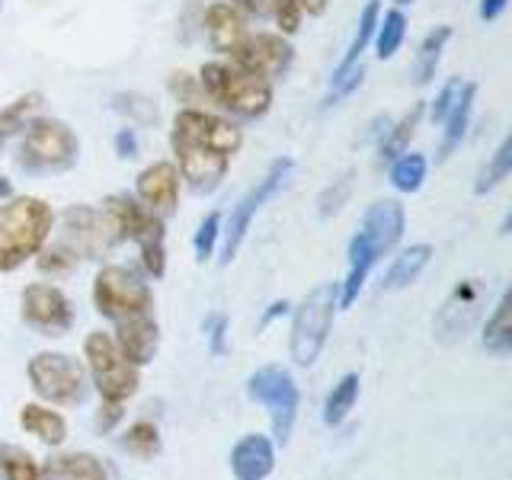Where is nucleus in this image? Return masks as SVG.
I'll return each mask as SVG.
<instances>
[{"mask_svg":"<svg viewBox=\"0 0 512 480\" xmlns=\"http://www.w3.org/2000/svg\"><path fill=\"white\" fill-rule=\"evenodd\" d=\"M52 224L55 212L48 202L36 196H10L0 208V272H13L32 260L45 247Z\"/></svg>","mask_w":512,"mask_h":480,"instance_id":"1","label":"nucleus"},{"mask_svg":"<svg viewBox=\"0 0 512 480\" xmlns=\"http://www.w3.org/2000/svg\"><path fill=\"white\" fill-rule=\"evenodd\" d=\"M199 87L212 103L240 119H260L272 106V84L228 61H208L199 74Z\"/></svg>","mask_w":512,"mask_h":480,"instance_id":"2","label":"nucleus"},{"mask_svg":"<svg viewBox=\"0 0 512 480\" xmlns=\"http://www.w3.org/2000/svg\"><path fill=\"white\" fill-rule=\"evenodd\" d=\"M80 141L68 122L36 116L23 128L16 164L26 173H64L77 164Z\"/></svg>","mask_w":512,"mask_h":480,"instance_id":"3","label":"nucleus"},{"mask_svg":"<svg viewBox=\"0 0 512 480\" xmlns=\"http://www.w3.org/2000/svg\"><path fill=\"white\" fill-rule=\"evenodd\" d=\"M336 308H340V282H320L317 288H311L308 298L298 304L295 320H292V343H288L295 365L308 368L317 362L320 349L327 346Z\"/></svg>","mask_w":512,"mask_h":480,"instance_id":"4","label":"nucleus"},{"mask_svg":"<svg viewBox=\"0 0 512 480\" xmlns=\"http://www.w3.org/2000/svg\"><path fill=\"white\" fill-rule=\"evenodd\" d=\"M109 218L116 221L122 240H135L141 250V263L151 272L154 279H160L167 272V247H164V218H157L148 212L138 199H132L128 192H112L103 202Z\"/></svg>","mask_w":512,"mask_h":480,"instance_id":"5","label":"nucleus"},{"mask_svg":"<svg viewBox=\"0 0 512 480\" xmlns=\"http://www.w3.org/2000/svg\"><path fill=\"white\" fill-rule=\"evenodd\" d=\"M29 384L42 400L58 407H77L87 400V372L68 352H39L29 359Z\"/></svg>","mask_w":512,"mask_h":480,"instance_id":"6","label":"nucleus"},{"mask_svg":"<svg viewBox=\"0 0 512 480\" xmlns=\"http://www.w3.org/2000/svg\"><path fill=\"white\" fill-rule=\"evenodd\" d=\"M93 304L109 320L141 317L154 311V295L148 282H141L125 266H103L93 279Z\"/></svg>","mask_w":512,"mask_h":480,"instance_id":"7","label":"nucleus"},{"mask_svg":"<svg viewBox=\"0 0 512 480\" xmlns=\"http://www.w3.org/2000/svg\"><path fill=\"white\" fill-rule=\"evenodd\" d=\"M119 240H122L119 228H116V221L109 218L106 208H93V205L64 208L58 244H64L74 256H84V260H103L106 253H112V247H116Z\"/></svg>","mask_w":512,"mask_h":480,"instance_id":"8","label":"nucleus"},{"mask_svg":"<svg viewBox=\"0 0 512 480\" xmlns=\"http://www.w3.org/2000/svg\"><path fill=\"white\" fill-rule=\"evenodd\" d=\"M84 359L90 368V378L103 400H119L125 404L138 391V368L122 359V352L112 343V336L103 330H93L84 340Z\"/></svg>","mask_w":512,"mask_h":480,"instance_id":"9","label":"nucleus"},{"mask_svg":"<svg viewBox=\"0 0 512 480\" xmlns=\"http://www.w3.org/2000/svg\"><path fill=\"white\" fill-rule=\"evenodd\" d=\"M247 394H250V400H260V404L269 410L276 439L288 442L292 426H295V416H298V400H301L295 378L279 365H266V368H260V372L250 375Z\"/></svg>","mask_w":512,"mask_h":480,"instance_id":"10","label":"nucleus"},{"mask_svg":"<svg viewBox=\"0 0 512 480\" xmlns=\"http://www.w3.org/2000/svg\"><path fill=\"white\" fill-rule=\"evenodd\" d=\"M292 167H295V160H292V157L272 160V167L266 170L263 180H256V186L247 189V196L231 208L228 224H224V231H221V237H224V250H221L224 256H221V260H224V263H231L234 256H237V250L244 247V237H247V231H250V224H253L256 212H260V208H263L272 196H276L279 186L285 183V176L292 173Z\"/></svg>","mask_w":512,"mask_h":480,"instance_id":"11","label":"nucleus"},{"mask_svg":"<svg viewBox=\"0 0 512 480\" xmlns=\"http://www.w3.org/2000/svg\"><path fill=\"white\" fill-rule=\"evenodd\" d=\"M20 314L39 336H64L74 327V304L58 285L32 282L20 295Z\"/></svg>","mask_w":512,"mask_h":480,"instance_id":"12","label":"nucleus"},{"mask_svg":"<svg viewBox=\"0 0 512 480\" xmlns=\"http://www.w3.org/2000/svg\"><path fill=\"white\" fill-rule=\"evenodd\" d=\"M170 141H196L224 157H234L240 151V144H244V135H240V128L228 119H218L199 106H183L173 119Z\"/></svg>","mask_w":512,"mask_h":480,"instance_id":"13","label":"nucleus"},{"mask_svg":"<svg viewBox=\"0 0 512 480\" xmlns=\"http://www.w3.org/2000/svg\"><path fill=\"white\" fill-rule=\"evenodd\" d=\"M292 45L279 32H247V39L231 52V64L263 80H279L292 68Z\"/></svg>","mask_w":512,"mask_h":480,"instance_id":"14","label":"nucleus"},{"mask_svg":"<svg viewBox=\"0 0 512 480\" xmlns=\"http://www.w3.org/2000/svg\"><path fill=\"white\" fill-rule=\"evenodd\" d=\"M480 295H484V285L477 279H461L455 292L445 298L436 320H432V330H436V340L442 346H455L468 336L480 308Z\"/></svg>","mask_w":512,"mask_h":480,"instance_id":"15","label":"nucleus"},{"mask_svg":"<svg viewBox=\"0 0 512 480\" xmlns=\"http://www.w3.org/2000/svg\"><path fill=\"white\" fill-rule=\"evenodd\" d=\"M173 154H176V170H180V180L189 183V189L196 192H215L221 180L228 176L231 157H224L205 144L196 141H170Z\"/></svg>","mask_w":512,"mask_h":480,"instance_id":"16","label":"nucleus"},{"mask_svg":"<svg viewBox=\"0 0 512 480\" xmlns=\"http://www.w3.org/2000/svg\"><path fill=\"white\" fill-rule=\"evenodd\" d=\"M138 202L157 218H170L180 202V170L176 164H151L138 173Z\"/></svg>","mask_w":512,"mask_h":480,"instance_id":"17","label":"nucleus"},{"mask_svg":"<svg viewBox=\"0 0 512 480\" xmlns=\"http://www.w3.org/2000/svg\"><path fill=\"white\" fill-rule=\"evenodd\" d=\"M112 343H116V349L122 352V359H128L135 368H141L157 356L160 327L151 314L125 317V320H116V336H112Z\"/></svg>","mask_w":512,"mask_h":480,"instance_id":"18","label":"nucleus"},{"mask_svg":"<svg viewBox=\"0 0 512 480\" xmlns=\"http://www.w3.org/2000/svg\"><path fill=\"white\" fill-rule=\"evenodd\" d=\"M404 224H407L404 205L394 202V199H381V202H372L365 208L359 234L378 250V256H384L388 250L397 247L400 237H404Z\"/></svg>","mask_w":512,"mask_h":480,"instance_id":"19","label":"nucleus"},{"mask_svg":"<svg viewBox=\"0 0 512 480\" xmlns=\"http://www.w3.org/2000/svg\"><path fill=\"white\" fill-rule=\"evenodd\" d=\"M202 29H205L208 42H212V48L221 55H231L250 32L247 20H244V10H237L234 4H228V0H215L212 7H205Z\"/></svg>","mask_w":512,"mask_h":480,"instance_id":"20","label":"nucleus"},{"mask_svg":"<svg viewBox=\"0 0 512 480\" xmlns=\"http://www.w3.org/2000/svg\"><path fill=\"white\" fill-rule=\"evenodd\" d=\"M276 468V448L266 436H244L231 448V471L237 480H266Z\"/></svg>","mask_w":512,"mask_h":480,"instance_id":"21","label":"nucleus"},{"mask_svg":"<svg viewBox=\"0 0 512 480\" xmlns=\"http://www.w3.org/2000/svg\"><path fill=\"white\" fill-rule=\"evenodd\" d=\"M42 480H109V471L90 452H61L42 464Z\"/></svg>","mask_w":512,"mask_h":480,"instance_id":"22","label":"nucleus"},{"mask_svg":"<svg viewBox=\"0 0 512 480\" xmlns=\"http://www.w3.org/2000/svg\"><path fill=\"white\" fill-rule=\"evenodd\" d=\"M429 260H432V247L429 244H413V247H407L400 256H394L391 269L384 272L381 292H404V288H410L416 279L423 276V269L429 266Z\"/></svg>","mask_w":512,"mask_h":480,"instance_id":"23","label":"nucleus"},{"mask_svg":"<svg viewBox=\"0 0 512 480\" xmlns=\"http://www.w3.org/2000/svg\"><path fill=\"white\" fill-rule=\"evenodd\" d=\"M474 96H477V87L468 84L464 80V87H461V96H458V103L455 109L445 116V132H442V144H439V160H448L458 148H461V141L464 135H468V125H471V112H474Z\"/></svg>","mask_w":512,"mask_h":480,"instance_id":"24","label":"nucleus"},{"mask_svg":"<svg viewBox=\"0 0 512 480\" xmlns=\"http://www.w3.org/2000/svg\"><path fill=\"white\" fill-rule=\"evenodd\" d=\"M20 426L45 445H61L68 439V423H64V416L55 413L52 407H42V404H26L20 410Z\"/></svg>","mask_w":512,"mask_h":480,"instance_id":"25","label":"nucleus"},{"mask_svg":"<svg viewBox=\"0 0 512 480\" xmlns=\"http://www.w3.org/2000/svg\"><path fill=\"white\" fill-rule=\"evenodd\" d=\"M448 39H452V26H436L432 32H426V39L420 42V52H416L413 64H410V77L413 84L426 87L432 77L439 71V61H442V52Z\"/></svg>","mask_w":512,"mask_h":480,"instance_id":"26","label":"nucleus"},{"mask_svg":"<svg viewBox=\"0 0 512 480\" xmlns=\"http://www.w3.org/2000/svg\"><path fill=\"white\" fill-rule=\"evenodd\" d=\"M42 100H45V96L32 90V93L16 96L7 109H0V148H4V141H10L13 135H20L23 128L39 116Z\"/></svg>","mask_w":512,"mask_h":480,"instance_id":"27","label":"nucleus"},{"mask_svg":"<svg viewBox=\"0 0 512 480\" xmlns=\"http://www.w3.org/2000/svg\"><path fill=\"white\" fill-rule=\"evenodd\" d=\"M378 20H381V7H378V0H368V4L362 7V13H359L356 36H352V42H349V48H346V55H343V61L333 68V74H343V71H349V68H352V64H359L362 52H365L368 42H372V36H375Z\"/></svg>","mask_w":512,"mask_h":480,"instance_id":"28","label":"nucleus"},{"mask_svg":"<svg viewBox=\"0 0 512 480\" xmlns=\"http://www.w3.org/2000/svg\"><path fill=\"white\" fill-rule=\"evenodd\" d=\"M420 119H423V103H416V106H410V112L400 116V122L388 125V132H384L381 148H378L384 160H394V157H400L410 148V138L416 135V125H420Z\"/></svg>","mask_w":512,"mask_h":480,"instance_id":"29","label":"nucleus"},{"mask_svg":"<svg viewBox=\"0 0 512 480\" xmlns=\"http://www.w3.org/2000/svg\"><path fill=\"white\" fill-rule=\"evenodd\" d=\"M509 292L500 295V301H496L493 314L487 317L484 324V346L487 352H493V356H509L512 352V327H509Z\"/></svg>","mask_w":512,"mask_h":480,"instance_id":"30","label":"nucleus"},{"mask_svg":"<svg viewBox=\"0 0 512 480\" xmlns=\"http://www.w3.org/2000/svg\"><path fill=\"white\" fill-rule=\"evenodd\" d=\"M112 112H119L122 119H128L132 125H154L160 119V109L151 100L148 93H138V90H122L112 96Z\"/></svg>","mask_w":512,"mask_h":480,"instance_id":"31","label":"nucleus"},{"mask_svg":"<svg viewBox=\"0 0 512 480\" xmlns=\"http://www.w3.org/2000/svg\"><path fill=\"white\" fill-rule=\"evenodd\" d=\"M509 173H512V135H506L500 141V148L493 151V157L480 167L477 183H474V196H487V192H493L496 186H500Z\"/></svg>","mask_w":512,"mask_h":480,"instance_id":"32","label":"nucleus"},{"mask_svg":"<svg viewBox=\"0 0 512 480\" xmlns=\"http://www.w3.org/2000/svg\"><path fill=\"white\" fill-rule=\"evenodd\" d=\"M426 173H429V160L423 154L404 151L391 160V183L397 192H416L426 183Z\"/></svg>","mask_w":512,"mask_h":480,"instance_id":"33","label":"nucleus"},{"mask_svg":"<svg viewBox=\"0 0 512 480\" xmlns=\"http://www.w3.org/2000/svg\"><path fill=\"white\" fill-rule=\"evenodd\" d=\"M404 36H407V16L400 10H388L384 13V20H378L375 26V48H378V58L388 61L397 55V48L404 45Z\"/></svg>","mask_w":512,"mask_h":480,"instance_id":"34","label":"nucleus"},{"mask_svg":"<svg viewBox=\"0 0 512 480\" xmlns=\"http://www.w3.org/2000/svg\"><path fill=\"white\" fill-rule=\"evenodd\" d=\"M356 397H359V375H343L340 378V384L330 391V397H327V407H324V423L327 426H340L346 416H349V410L356 407Z\"/></svg>","mask_w":512,"mask_h":480,"instance_id":"35","label":"nucleus"},{"mask_svg":"<svg viewBox=\"0 0 512 480\" xmlns=\"http://www.w3.org/2000/svg\"><path fill=\"white\" fill-rule=\"evenodd\" d=\"M0 474L4 480H42L36 458L20 445H0Z\"/></svg>","mask_w":512,"mask_h":480,"instance_id":"36","label":"nucleus"},{"mask_svg":"<svg viewBox=\"0 0 512 480\" xmlns=\"http://www.w3.org/2000/svg\"><path fill=\"white\" fill-rule=\"evenodd\" d=\"M122 445H125V452H132L135 458H154L160 452V432L154 423L138 420V423L128 426Z\"/></svg>","mask_w":512,"mask_h":480,"instance_id":"37","label":"nucleus"},{"mask_svg":"<svg viewBox=\"0 0 512 480\" xmlns=\"http://www.w3.org/2000/svg\"><path fill=\"white\" fill-rule=\"evenodd\" d=\"M349 196H352V170L340 173L324 192H320V196H317V215H320V218L340 215V212H343V205L349 202Z\"/></svg>","mask_w":512,"mask_h":480,"instance_id":"38","label":"nucleus"},{"mask_svg":"<svg viewBox=\"0 0 512 480\" xmlns=\"http://www.w3.org/2000/svg\"><path fill=\"white\" fill-rule=\"evenodd\" d=\"M218 237H221V215L212 212V215H205V218H202L199 231H196V240H192V244H196V260H199V263H205L208 256L215 253Z\"/></svg>","mask_w":512,"mask_h":480,"instance_id":"39","label":"nucleus"},{"mask_svg":"<svg viewBox=\"0 0 512 480\" xmlns=\"http://www.w3.org/2000/svg\"><path fill=\"white\" fill-rule=\"evenodd\" d=\"M36 256H39V269L42 272H52V276H64V272H71L77 266V256L68 247H64V244L42 247Z\"/></svg>","mask_w":512,"mask_h":480,"instance_id":"40","label":"nucleus"},{"mask_svg":"<svg viewBox=\"0 0 512 480\" xmlns=\"http://www.w3.org/2000/svg\"><path fill=\"white\" fill-rule=\"evenodd\" d=\"M461 87H464V80L461 77H452L448 84L436 93V100H432V106H429V119L432 122H445V116L448 112L455 109V103H458V96H461Z\"/></svg>","mask_w":512,"mask_h":480,"instance_id":"41","label":"nucleus"},{"mask_svg":"<svg viewBox=\"0 0 512 480\" xmlns=\"http://www.w3.org/2000/svg\"><path fill=\"white\" fill-rule=\"evenodd\" d=\"M362 77H365V68H362V64H352L349 71L333 74V87H330V96H327V106L336 103V100H343V96H349L352 90H359Z\"/></svg>","mask_w":512,"mask_h":480,"instance_id":"42","label":"nucleus"},{"mask_svg":"<svg viewBox=\"0 0 512 480\" xmlns=\"http://www.w3.org/2000/svg\"><path fill=\"white\" fill-rule=\"evenodd\" d=\"M301 7L295 4V0H279L276 10H272V20H276L279 26V36H295L298 26H301Z\"/></svg>","mask_w":512,"mask_h":480,"instance_id":"43","label":"nucleus"},{"mask_svg":"<svg viewBox=\"0 0 512 480\" xmlns=\"http://www.w3.org/2000/svg\"><path fill=\"white\" fill-rule=\"evenodd\" d=\"M170 90L180 96V103H186V106H196L199 96H205L199 87V77H189V74H173Z\"/></svg>","mask_w":512,"mask_h":480,"instance_id":"44","label":"nucleus"},{"mask_svg":"<svg viewBox=\"0 0 512 480\" xmlns=\"http://www.w3.org/2000/svg\"><path fill=\"white\" fill-rule=\"evenodd\" d=\"M112 148L122 160H135L141 154V141H138V132L135 128H119L116 138H112Z\"/></svg>","mask_w":512,"mask_h":480,"instance_id":"45","label":"nucleus"},{"mask_svg":"<svg viewBox=\"0 0 512 480\" xmlns=\"http://www.w3.org/2000/svg\"><path fill=\"white\" fill-rule=\"evenodd\" d=\"M119 420H122V404H119V400H103L100 410H96L93 423H96V429H100V432H109Z\"/></svg>","mask_w":512,"mask_h":480,"instance_id":"46","label":"nucleus"},{"mask_svg":"<svg viewBox=\"0 0 512 480\" xmlns=\"http://www.w3.org/2000/svg\"><path fill=\"white\" fill-rule=\"evenodd\" d=\"M228 4H234L237 10H247L253 16H272L279 0H228Z\"/></svg>","mask_w":512,"mask_h":480,"instance_id":"47","label":"nucleus"},{"mask_svg":"<svg viewBox=\"0 0 512 480\" xmlns=\"http://www.w3.org/2000/svg\"><path fill=\"white\" fill-rule=\"evenodd\" d=\"M208 340H212V352H224V330H228V320H224L221 314H215L212 320H208Z\"/></svg>","mask_w":512,"mask_h":480,"instance_id":"48","label":"nucleus"},{"mask_svg":"<svg viewBox=\"0 0 512 480\" xmlns=\"http://www.w3.org/2000/svg\"><path fill=\"white\" fill-rule=\"evenodd\" d=\"M506 7H509V0H480V20L484 23L500 20V16L506 13Z\"/></svg>","mask_w":512,"mask_h":480,"instance_id":"49","label":"nucleus"},{"mask_svg":"<svg viewBox=\"0 0 512 480\" xmlns=\"http://www.w3.org/2000/svg\"><path fill=\"white\" fill-rule=\"evenodd\" d=\"M295 4L301 7V13H308V16H320L327 10V0H295Z\"/></svg>","mask_w":512,"mask_h":480,"instance_id":"50","label":"nucleus"},{"mask_svg":"<svg viewBox=\"0 0 512 480\" xmlns=\"http://www.w3.org/2000/svg\"><path fill=\"white\" fill-rule=\"evenodd\" d=\"M288 311V301H276V304H269V311L263 314V327L266 324H272V320H276V317H282Z\"/></svg>","mask_w":512,"mask_h":480,"instance_id":"51","label":"nucleus"},{"mask_svg":"<svg viewBox=\"0 0 512 480\" xmlns=\"http://www.w3.org/2000/svg\"><path fill=\"white\" fill-rule=\"evenodd\" d=\"M10 196H13V183L7 176H0V199H10Z\"/></svg>","mask_w":512,"mask_h":480,"instance_id":"52","label":"nucleus"},{"mask_svg":"<svg viewBox=\"0 0 512 480\" xmlns=\"http://www.w3.org/2000/svg\"><path fill=\"white\" fill-rule=\"evenodd\" d=\"M394 4H400V7H407V4H413V0H394Z\"/></svg>","mask_w":512,"mask_h":480,"instance_id":"53","label":"nucleus"},{"mask_svg":"<svg viewBox=\"0 0 512 480\" xmlns=\"http://www.w3.org/2000/svg\"><path fill=\"white\" fill-rule=\"evenodd\" d=\"M0 10H4V0H0Z\"/></svg>","mask_w":512,"mask_h":480,"instance_id":"54","label":"nucleus"}]
</instances>
